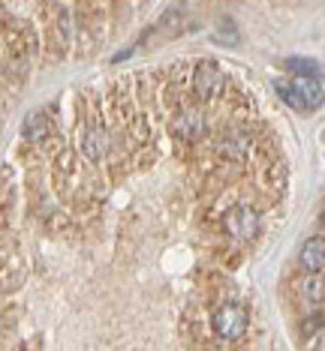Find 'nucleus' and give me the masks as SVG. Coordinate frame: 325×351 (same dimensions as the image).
Wrapping results in <instances>:
<instances>
[{"label":"nucleus","instance_id":"nucleus-10","mask_svg":"<svg viewBox=\"0 0 325 351\" xmlns=\"http://www.w3.org/2000/svg\"><path fill=\"white\" fill-rule=\"evenodd\" d=\"M298 93L304 97L307 108H320L322 106V78H301V82H295Z\"/></svg>","mask_w":325,"mask_h":351},{"label":"nucleus","instance_id":"nucleus-3","mask_svg":"<svg viewBox=\"0 0 325 351\" xmlns=\"http://www.w3.org/2000/svg\"><path fill=\"white\" fill-rule=\"evenodd\" d=\"M172 132L178 138H196V135L205 132V114L199 108H181L175 117H172Z\"/></svg>","mask_w":325,"mask_h":351},{"label":"nucleus","instance_id":"nucleus-6","mask_svg":"<svg viewBox=\"0 0 325 351\" xmlns=\"http://www.w3.org/2000/svg\"><path fill=\"white\" fill-rule=\"evenodd\" d=\"M21 135L27 141H43L52 135V117L45 111H30V114L21 121Z\"/></svg>","mask_w":325,"mask_h":351},{"label":"nucleus","instance_id":"nucleus-8","mask_svg":"<svg viewBox=\"0 0 325 351\" xmlns=\"http://www.w3.org/2000/svg\"><path fill=\"white\" fill-rule=\"evenodd\" d=\"M322 265H325V241L316 234L301 246V267H304L307 274H320Z\"/></svg>","mask_w":325,"mask_h":351},{"label":"nucleus","instance_id":"nucleus-5","mask_svg":"<svg viewBox=\"0 0 325 351\" xmlns=\"http://www.w3.org/2000/svg\"><path fill=\"white\" fill-rule=\"evenodd\" d=\"M247 147H250V135L244 132V130H232V132L220 135V141H217V150L226 159H244Z\"/></svg>","mask_w":325,"mask_h":351},{"label":"nucleus","instance_id":"nucleus-4","mask_svg":"<svg viewBox=\"0 0 325 351\" xmlns=\"http://www.w3.org/2000/svg\"><path fill=\"white\" fill-rule=\"evenodd\" d=\"M220 66L217 63H211V60H202L199 66L193 69V87H196V97H211L214 90H217V84H220Z\"/></svg>","mask_w":325,"mask_h":351},{"label":"nucleus","instance_id":"nucleus-7","mask_svg":"<svg viewBox=\"0 0 325 351\" xmlns=\"http://www.w3.org/2000/svg\"><path fill=\"white\" fill-rule=\"evenodd\" d=\"M82 154L88 159H102L109 154V135L102 126H91V130H85L82 135Z\"/></svg>","mask_w":325,"mask_h":351},{"label":"nucleus","instance_id":"nucleus-11","mask_svg":"<svg viewBox=\"0 0 325 351\" xmlns=\"http://www.w3.org/2000/svg\"><path fill=\"white\" fill-rule=\"evenodd\" d=\"M287 69L298 78H322V69L316 60H307V58H289L287 60Z\"/></svg>","mask_w":325,"mask_h":351},{"label":"nucleus","instance_id":"nucleus-12","mask_svg":"<svg viewBox=\"0 0 325 351\" xmlns=\"http://www.w3.org/2000/svg\"><path fill=\"white\" fill-rule=\"evenodd\" d=\"M301 294H304V300H311L316 309H320V303H322V279L320 274H311L301 282Z\"/></svg>","mask_w":325,"mask_h":351},{"label":"nucleus","instance_id":"nucleus-9","mask_svg":"<svg viewBox=\"0 0 325 351\" xmlns=\"http://www.w3.org/2000/svg\"><path fill=\"white\" fill-rule=\"evenodd\" d=\"M274 90H277V97L287 102L292 111H307V102H304V97L298 93L295 82H274Z\"/></svg>","mask_w":325,"mask_h":351},{"label":"nucleus","instance_id":"nucleus-1","mask_svg":"<svg viewBox=\"0 0 325 351\" xmlns=\"http://www.w3.org/2000/svg\"><path fill=\"white\" fill-rule=\"evenodd\" d=\"M211 324H214V333H217L220 339L235 342V339L244 337V330H247V324H250V315L241 303L229 300V303H220V306L214 309Z\"/></svg>","mask_w":325,"mask_h":351},{"label":"nucleus","instance_id":"nucleus-2","mask_svg":"<svg viewBox=\"0 0 325 351\" xmlns=\"http://www.w3.org/2000/svg\"><path fill=\"white\" fill-rule=\"evenodd\" d=\"M223 231L232 237V241L247 243L259 234V213L247 204H232L223 213Z\"/></svg>","mask_w":325,"mask_h":351}]
</instances>
